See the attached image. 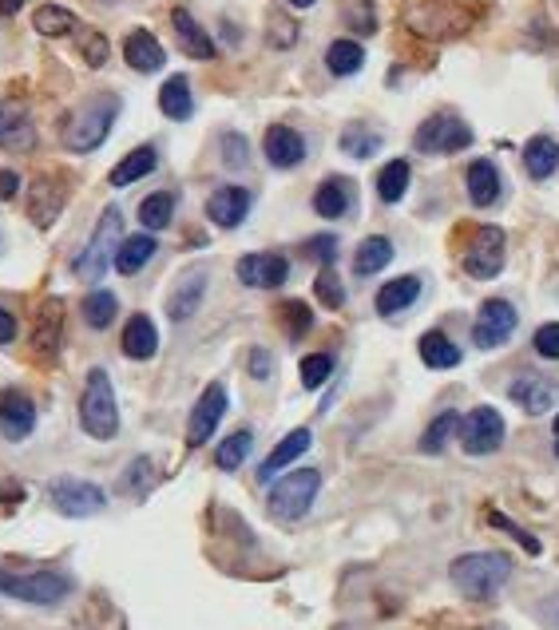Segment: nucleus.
<instances>
[{"label":"nucleus","mask_w":559,"mask_h":630,"mask_svg":"<svg viewBox=\"0 0 559 630\" xmlns=\"http://www.w3.org/2000/svg\"><path fill=\"white\" fill-rule=\"evenodd\" d=\"M508 575H512V559L504 551H468V555L452 559V567H448L452 587L476 603L496 599L500 587L508 583Z\"/></svg>","instance_id":"f257e3e1"},{"label":"nucleus","mask_w":559,"mask_h":630,"mask_svg":"<svg viewBox=\"0 0 559 630\" xmlns=\"http://www.w3.org/2000/svg\"><path fill=\"white\" fill-rule=\"evenodd\" d=\"M322 492V472L318 468H298V472H286L282 480L270 484V496H266V512L282 524H298L314 500Z\"/></svg>","instance_id":"f03ea898"},{"label":"nucleus","mask_w":559,"mask_h":630,"mask_svg":"<svg viewBox=\"0 0 559 630\" xmlns=\"http://www.w3.org/2000/svg\"><path fill=\"white\" fill-rule=\"evenodd\" d=\"M80 428L92 440H112L119 432V405H115V389L108 369H92L84 381V397H80Z\"/></svg>","instance_id":"7ed1b4c3"},{"label":"nucleus","mask_w":559,"mask_h":630,"mask_svg":"<svg viewBox=\"0 0 559 630\" xmlns=\"http://www.w3.org/2000/svg\"><path fill=\"white\" fill-rule=\"evenodd\" d=\"M115 115H119V96H112V92L92 96L88 104L72 115V123H68V131H64V143H68L72 151H80V155H84V151H96V147L112 135Z\"/></svg>","instance_id":"20e7f679"},{"label":"nucleus","mask_w":559,"mask_h":630,"mask_svg":"<svg viewBox=\"0 0 559 630\" xmlns=\"http://www.w3.org/2000/svg\"><path fill=\"white\" fill-rule=\"evenodd\" d=\"M0 595L32 603V607H56L72 595V579L60 575V571H28V575L0 571Z\"/></svg>","instance_id":"39448f33"},{"label":"nucleus","mask_w":559,"mask_h":630,"mask_svg":"<svg viewBox=\"0 0 559 630\" xmlns=\"http://www.w3.org/2000/svg\"><path fill=\"white\" fill-rule=\"evenodd\" d=\"M119 238H123V214H119V207H108L100 214V226H96L92 242L84 246V254L76 258L72 270H76L84 282H100V278L108 274V266H112L115 250H119Z\"/></svg>","instance_id":"423d86ee"},{"label":"nucleus","mask_w":559,"mask_h":630,"mask_svg":"<svg viewBox=\"0 0 559 630\" xmlns=\"http://www.w3.org/2000/svg\"><path fill=\"white\" fill-rule=\"evenodd\" d=\"M472 16H476V12L460 8V4H448V0H413L409 12H405V20L413 24V32L437 36V40L460 36V32L472 24Z\"/></svg>","instance_id":"0eeeda50"},{"label":"nucleus","mask_w":559,"mask_h":630,"mask_svg":"<svg viewBox=\"0 0 559 630\" xmlns=\"http://www.w3.org/2000/svg\"><path fill=\"white\" fill-rule=\"evenodd\" d=\"M48 496H52V508H56L60 516H68V520H88V516H100V512L108 508L104 488L92 484V480H80V476H60V480H52Z\"/></svg>","instance_id":"6e6552de"},{"label":"nucleus","mask_w":559,"mask_h":630,"mask_svg":"<svg viewBox=\"0 0 559 630\" xmlns=\"http://www.w3.org/2000/svg\"><path fill=\"white\" fill-rule=\"evenodd\" d=\"M60 341H64V302H60V298H48V302H40L36 321H32L28 357H32L40 369H52L56 357H60Z\"/></svg>","instance_id":"1a4fd4ad"},{"label":"nucleus","mask_w":559,"mask_h":630,"mask_svg":"<svg viewBox=\"0 0 559 630\" xmlns=\"http://www.w3.org/2000/svg\"><path fill=\"white\" fill-rule=\"evenodd\" d=\"M413 143H417V151H425V155H452V151H464V147L472 143V127H468L460 115H452V111H437V115H429V119L417 127Z\"/></svg>","instance_id":"9d476101"},{"label":"nucleus","mask_w":559,"mask_h":630,"mask_svg":"<svg viewBox=\"0 0 559 630\" xmlns=\"http://www.w3.org/2000/svg\"><path fill=\"white\" fill-rule=\"evenodd\" d=\"M460 444L468 456H488L504 444V417L492 405H476L468 417H460Z\"/></svg>","instance_id":"9b49d317"},{"label":"nucleus","mask_w":559,"mask_h":630,"mask_svg":"<svg viewBox=\"0 0 559 630\" xmlns=\"http://www.w3.org/2000/svg\"><path fill=\"white\" fill-rule=\"evenodd\" d=\"M516 306L512 302H504V298H488L484 306H480V314L472 321V341H476V349H500L512 333H516Z\"/></svg>","instance_id":"f8f14e48"},{"label":"nucleus","mask_w":559,"mask_h":630,"mask_svg":"<svg viewBox=\"0 0 559 630\" xmlns=\"http://www.w3.org/2000/svg\"><path fill=\"white\" fill-rule=\"evenodd\" d=\"M464 270L480 282L496 278L504 270V230L500 226H480L464 250Z\"/></svg>","instance_id":"ddd939ff"},{"label":"nucleus","mask_w":559,"mask_h":630,"mask_svg":"<svg viewBox=\"0 0 559 630\" xmlns=\"http://www.w3.org/2000/svg\"><path fill=\"white\" fill-rule=\"evenodd\" d=\"M223 417H226V385L215 381V385L203 389V397H199L195 409H191V420H187V448H203V444L215 436V428H219Z\"/></svg>","instance_id":"4468645a"},{"label":"nucleus","mask_w":559,"mask_h":630,"mask_svg":"<svg viewBox=\"0 0 559 630\" xmlns=\"http://www.w3.org/2000/svg\"><path fill=\"white\" fill-rule=\"evenodd\" d=\"M234 274H238V282L250 286V290H278V286L290 278V262H286L282 254L262 250V254H246V258H238Z\"/></svg>","instance_id":"2eb2a0df"},{"label":"nucleus","mask_w":559,"mask_h":630,"mask_svg":"<svg viewBox=\"0 0 559 630\" xmlns=\"http://www.w3.org/2000/svg\"><path fill=\"white\" fill-rule=\"evenodd\" d=\"M64 203H68V187H64V179H56V175H40V179L28 187V218H32L40 230L60 218Z\"/></svg>","instance_id":"dca6fc26"},{"label":"nucleus","mask_w":559,"mask_h":630,"mask_svg":"<svg viewBox=\"0 0 559 630\" xmlns=\"http://www.w3.org/2000/svg\"><path fill=\"white\" fill-rule=\"evenodd\" d=\"M36 428V405L32 397H24L20 389H4L0 393V436L4 440H28Z\"/></svg>","instance_id":"f3484780"},{"label":"nucleus","mask_w":559,"mask_h":630,"mask_svg":"<svg viewBox=\"0 0 559 630\" xmlns=\"http://www.w3.org/2000/svg\"><path fill=\"white\" fill-rule=\"evenodd\" d=\"M203 294H207V270H203V266H191V270L175 282V290H171V298H167V314H171V321H175V325L191 321V317L199 314Z\"/></svg>","instance_id":"a211bd4d"},{"label":"nucleus","mask_w":559,"mask_h":630,"mask_svg":"<svg viewBox=\"0 0 559 630\" xmlns=\"http://www.w3.org/2000/svg\"><path fill=\"white\" fill-rule=\"evenodd\" d=\"M262 151H266V159H270L274 167L290 171V167H298V163L306 159V139H302L294 127L274 123V127L266 131V139H262Z\"/></svg>","instance_id":"6ab92c4d"},{"label":"nucleus","mask_w":559,"mask_h":630,"mask_svg":"<svg viewBox=\"0 0 559 630\" xmlns=\"http://www.w3.org/2000/svg\"><path fill=\"white\" fill-rule=\"evenodd\" d=\"M119 345H123V353L131 361H151L159 353V329H155V321L147 314H131L127 325H123V333H119Z\"/></svg>","instance_id":"aec40b11"},{"label":"nucleus","mask_w":559,"mask_h":630,"mask_svg":"<svg viewBox=\"0 0 559 630\" xmlns=\"http://www.w3.org/2000/svg\"><path fill=\"white\" fill-rule=\"evenodd\" d=\"M250 191L246 187H219L211 199H207V214H211V222L215 226H223V230H234L246 214H250Z\"/></svg>","instance_id":"412c9836"},{"label":"nucleus","mask_w":559,"mask_h":630,"mask_svg":"<svg viewBox=\"0 0 559 630\" xmlns=\"http://www.w3.org/2000/svg\"><path fill=\"white\" fill-rule=\"evenodd\" d=\"M171 24H175V36H179V44H183V52H187L191 60H215V40H211V32H207L187 8H175V12H171Z\"/></svg>","instance_id":"4be33fe9"},{"label":"nucleus","mask_w":559,"mask_h":630,"mask_svg":"<svg viewBox=\"0 0 559 630\" xmlns=\"http://www.w3.org/2000/svg\"><path fill=\"white\" fill-rule=\"evenodd\" d=\"M314 444V436H310V428H294L290 436H282L278 444H274V452L262 460V468H258V480H274L282 468H290L298 456H306V448Z\"/></svg>","instance_id":"5701e85b"},{"label":"nucleus","mask_w":559,"mask_h":630,"mask_svg":"<svg viewBox=\"0 0 559 630\" xmlns=\"http://www.w3.org/2000/svg\"><path fill=\"white\" fill-rule=\"evenodd\" d=\"M123 60H127L135 72H159V68L167 64V52H163V44H159L151 32L135 28V32L123 40Z\"/></svg>","instance_id":"b1692460"},{"label":"nucleus","mask_w":559,"mask_h":630,"mask_svg":"<svg viewBox=\"0 0 559 630\" xmlns=\"http://www.w3.org/2000/svg\"><path fill=\"white\" fill-rule=\"evenodd\" d=\"M508 397L528 413V417H540V413H548L552 405H556V389L544 381V377H516L512 381V389H508Z\"/></svg>","instance_id":"393cba45"},{"label":"nucleus","mask_w":559,"mask_h":630,"mask_svg":"<svg viewBox=\"0 0 559 630\" xmlns=\"http://www.w3.org/2000/svg\"><path fill=\"white\" fill-rule=\"evenodd\" d=\"M421 298V278L417 274H405V278H393L377 290V314L381 317H397L405 314L413 302Z\"/></svg>","instance_id":"a878e982"},{"label":"nucleus","mask_w":559,"mask_h":630,"mask_svg":"<svg viewBox=\"0 0 559 630\" xmlns=\"http://www.w3.org/2000/svg\"><path fill=\"white\" fill-rule=\"evenodd\" d=\"M464 183H468V199H472V207H492L496 199H500V171H496V163L492 159H476L472 167H468V175H464Z\"/></svg>","instance_id":"bb28decb"},{"label":"nucleus","mask_w":559,"mask_h":630,"mask_svg":"<svg viewBox=\"0 0 559 630\" xmlns=\"http://www.w3.org/2000/svg\"><path fill=\"white\" fill-rule=\"evenodd\" d=\"M32 143H36V131H32L28 115L16 104L0 100V147H8V151H28Z\"/></svg>","instance_id":"cd10ccee"},{"label":"nucleus","mask_w":559,"mask_h":630,"mask_svg":"<svg viewBox=\"0 0 559 630\" xmlns=\"http://www.w3.org/2000/svg\"><path fill=\"white\" fill-rule=\"evenodd\" d=\"M159 250V242L151 238V234H131V238H123L119 242V250H115V258H112V266L119 270V274H139L147 262H151V254Z\"/></svg>","instance_id":"c85d7f7f"},{"label":"nucleus","mask_w":559,"mask_h":630,"mask_svg":"<svg viewBox=\"0 0 559 630\" xmlns=\"http://www.w3.org/2000/svg\"><path fill=\"white\" fill-rule=\"evenodd\" d=\"M159 167V155H155V147H135V151H127L119 163L112 167V187H131V183H139L143 175H151Z\"/></svg>","instance_id":"c756f323"},{"label":"nucleus","mask_w":559,"mask_h":630,"mask_svg":"<svg viewBox=\"0 0 559 630\" xmlns=\"http://www.w3.org/2000/svg\"><path fill=\"white\" fill-rule=\"evenodd\" d=\"M524 167H528L532 179H548V175H556V167H559L556 139H552V135H536V139L524 147Z\"/></svg>","instance_id":"7c9ffc66"},{"label":"nucleus","mask_w":559,"mask_h":630,"mask_svg":"<svg viewBox=\"0 0 559 630\" xmlns=\"http://www.w3.org/2000/svg\"><path fill=\"white\" fill-rule=\"evenodd\" d=\"M389 262H393V242H389L385 234H373V238H365V242L357 246V254H353V270H357L361 278H369V274L385 270Z\"/></svg>","instance_id":"2f4dec72"},{"label":"nucleus","mask_w":559,"mask_h":630,"mask_svg":"<svg viewBox=\"0 0 559 630\" xmlns=\"http://www.w3.org/2000/svg\"><path fill=\"white\" fill-rule=\"evenodd\" d=\"M159 111H163L167 119H191L195 100H191V84H187V76H171V80L159 88Z\"/></svg>","instance_id":"473e14b6"},{"label":"nucleus","mask_w":559,"mask_h":630,"mask_svg":"<svg viewBox=\"0 0 559 630\" xmlns=\"http://www.w3.org/2000/svg\"><path fill=\"white\" fill-rule=\"evenodd\" d=\"M353 207V187L345 179H326L318 191H314V210L322 218H341L345 210Z\"/></svg>","instance_id":"72a5a7b5"},{"label":"nucleus","mask_w":559,"mask_h":630,"mask_svg":"<svg viewBox=\"0 0 559 630\" xmlns=\"http://www.w3.org/2000/svg\"><path fill=\"white\" fill-rule=\"evenodd\" d=\"M417 349H421V361H425L429 369H456V365H460V349L448 341L441 329H429Z\"/></svg>","instance_id":"f704fd0d"},{"label":"nucleus","mask_w":559,"mask_h":630,"mask_svg":"<svg viewBox=\"0 0 559 630\" xmlns=\"http://www.w3.org/2000/svg\"><path fill=\"white\" fill-rule=\"evenodd\" d=\"M32 28H36L40 36H68V32L76 28V12L64 8V4H40V8L32 12Z\"/></svg>","instance_id":"c9c22d12"},{"label":"nucleus","mask_w":559,"mask_h":630,"mask_svg":"<svg viewBox=\"0 0 559 630\" xmlns=\"http://www.w3.org/2000/svg\"><path fill=\"white\" fill-rule=\"evenodd\" d=\"M409 163L405 159H393V163H385L381 167V175H377V195H381V203H401L405 199V191H409Z\"/></svg>","instance_id":"e433bc0d"},{"label":"nucleus","mask_w":559,"mask_h":630,"mask_svg":"<svg viewBox=\"0 0 559 630\" xmlns=\"http://www.w3.org/2000/svg\"><path fill=\"white\" fill-rule=\"evenodd\" d=\"M361 64H365V48L357 40H334L326 48V68L334 76H353V72H361Z\"/></svg>","instance_id":"4c0bfd02"},{"label":"nucleus","mask_w":559,"mask_h":630,"mask_svg":"<svg viewBox=\"0 0 559 630\" xmlns=\"http://www.w3.org/2000/svg\"><path fill=\"white\" fill-rule=\"evenodd\" d=\"M171 218H175V195L171 191H155V195H147L143 203H139V222H143V230H163V226H171Z\"/></svg>","instance_id":"58836bf2"},{"label":"nucleus","mask_w":559,"mask_h":630,"mask_svg":"<svg viewBox=\"0 0 559 630\" xmlns=\"http://www.w3.org/2000/svg\"><path fill=\"white\" fill-rule=\"evenodd\" d=\"M250 448H254V432H250V428H238L234 436H226L223 444L215 448V464H219L223 472H234V468L250 456Z\"/></svg>","instance_id":"ea45409f"},{"label":"nucleus","mask_w":559,"mask_h":630,"mask_svg":"<svg viewBox=\"0 0 559 630\" xmlns=\"http://www.w3.org/2000/svg\"><path fill=\"white\" fill-rule=\"evenodd\" d=\"M377 147H381V135L373 127H365V123H349L341 131V151L353 155V159H369Z\"/></svg>","instance_id":"a19ab883"},{"label":"nucleus","mask_w":559,"mask_h":630,"mask_svg":"<svg viewBox=\"0 0 559 630\" xmlns=\"http://www.w3.org/2000/svg\"><path fill=\"white\" fill-rule=\"evenodd\" d=\"M456 428H460V417H456V413H441V417L425 428V436H421V452H429V456L445 452L448 436H452Z\"/></svg>","instance_id":"79ce46f5"},{"label":"nucleus","mask_w":559,"mask_h":630,"mask_svg":"<svg viewBox=\"0 0 559 630\" xmlns=\"http://www.w3.org/2000/svg\"><path fill=\"white\" fill-rule=\"evenodd\" d=\"M115 310H119V302H115V294H108V290H96L84 302V317H88L92 329H108L115 321Z\"/></svg>","instance_id":"37998d69"},{"label":"nucleus","mask_w":559,"mask_h":630,"mask_svg":"<svg viewBox=\"0 0 559 630\" xmlns=\"http://www.w3.org/2000/svg\"><path fill=\"white\" fill-rule=\"evenodd\" d=\"M278 317H282V325H286V333H290L294 341H298V337H306V333H310V325H314V314H310V306H306V302H282Z\"/></svg>","instance_id":"c03bdc74"},{"label":"nucleus","mask_w":559,"mask_h":630,"mask_svg":"<svg viewBox=\"0 0 559 630\" xmlns=\"http://www.w3.org/2000/svg\"><path fill=\"white\" fill-rule=\"evenodd\" d=\"M330 373H334V357L330 353H310L302 361V385L306 389H322L330 381Z\"/></svg>","instance_id":"a18cd8bd"},{"label":"nucleus","mask_w":559,"mask_h":630,"mask_svg":"<svg viewBox=\"0 0 559 630\" xmlns=\"http://www.w3.org/2000/svg\"><path fill=\"white\" fill-rule=\"evenodd\" d=\"M314 294H318L330 310H341V306H345V286H341V278H337L330 266H322V274H318V282H314Z\"/></svg>","instance_id":"49530a36"},{"label":"nucleus","mask_w":559,"mask_h":630,"mask_svg":"<svg viewBox=\"0 0 559 630\" xmlns=\"http://www.w3.org/2000/svg\"><path fill=\"white\" fill-rule=\"evenodd\" d=\"M151 480H155V472H151V460H147V456H139V460L123 472V484H127L135 496H143V492L151 488Z\"/></svg>","instance_id":"de8ad7c7"},{"label":"nucleus","mask_w":559,"mask_h":630,"mask_svg":"<svg viewBox=\"0 0 559 630\" xmlns=\"http://www.w3.org/2000/svg\"><path fill=\"white\" fill-rule=\"evenodd\" d=\"M536 353L548 361H559V321H548L536 329Z\"/></svg>","instance_id":"09e8293b"},{"label":"nucleus","mask_w":559,"mask_h":630,"mask_svg":"<svg viewBox=\"0 0 559 630\" xmlns=\"http://www.w3.org/2000/svg\"><path fill=\"white\" fill-rule=\"evenodd\" d=\"M223 159H226V167H246V159H250V147H246V139H242V135L226 131V135H223Z\"/></svg>","instance_id":"8fccbe9b"},{"label":"nucleus","mask_w":559,"mask_h":630,"mask_svg":"<svg viewBox=\"0 0 559 630\" xmlns=\"http://www.w3.org/2000/svg\"><path fill=\"white\" fill-rule=\"evenodd\" d=\"M306 254H310V258H318L322 266H330V262H334V254H337V238L334 234H318V238H310V242H306Z\"/></svg>","instance_id":"3c124183"},{"label":"nucleus","mask_w":559,"mask_h":630,"mask_svg":"<svg viewBox=\"0 0 559 630\" xmlns=\"http://www.w3.org/2000/svg\"><path fill=\"white\" fill-rule=\"evenodd\" d=\"M488 520H492V524H496V527H504V531H508V535H516V539H520V543H524V551H528V555H540V539H536V535H528V531H524V527H516V524H512V520H504V516H500V512H492V516H488Z\"/></svg>","instance_id":"603ef678"},{"label":"nucleus","mask_w":559,"mask_h":630,"mask_svg":"<svg viewBox=\"0 0 559 630\" xmlns=\"http://www.w3.org/2000/svg\"><path fill=\"white\" fill-rule=\"evenodd\" d=\"M84 60H88L92 68H104V60H108V40H104L100 32H88V40H84Z\"/></svg>","instance_id":"864d4df0"},{"label":"nucleus","mask_w":559,"mask_h":630,"mask_svg":"<svg viewBox=\"0 0 559 630\" xmlns=\"http://www.w3.org/2000/svg\"><path fill=\"white\" fill-rule=\"evenodd\" d=\"M250 373L254 377H270V353L266 349H250Z\"/></svg>","instance_id":"5fc2aeb1"},{"label":"nucleus","mask_w":559,"mask_h":630,"mask_svg":"<svg viewBox=\"0 0 559 630\" xmlns=\"http://www.w3.org/2000/svg\"><path fill=\"white\" fill-rule=\"evenodd\" d=\"M12 341H16V317L0 310V345H12Z\"/></svg>","instance_id":"6e6d98bb"},{"label":"nucleus","mask_w":559,"mask_h":630,"mask_svg":"<svg viewBox=\"0 0 559 630\" xmlns=\"http://www.w3.org/2000/svg\"><path fill=\"white\" fill-rule=\"evenodd\" d=\"M20 191V175L16 171H0V199H12Z\"/></svg>","instance_id":"4d7b16f0"},{"label":"nucleus","mask_w":559,"mask_h":630,"mask_svg":"<svg viewBox=\"0 0 559 630\" xmlns=\"http://www.w3.org/2000/svg\"><path fill=\"white\" fill-rule=\"evenodd\" d=\"M24 8V0H0V16H16Z\"/></svg>","instance_id":"13d9d810"},{"label":"nucleus","mask_w":559,"mask_h":630,"mask_svg":"<svg viewBox=\"0 0 559 630\" xmlns=\"http://www.w3.org/2000/svg\"><path fill=\"white\" fill-rule=\"evenodd\" d=\"M286 4H294V8H310L314 0H286Z\"/></svg>","instance_id":"bf43d9fd"},{"label":"nucleus","mask_w":559,"mask_h":630,"mask_svg":"<svg viewBox=\"0 0 559 630\" xmlns=\"http://www.w3.org/2000/svg\"><path fill=\"white\" fill-rule=\"evenodd\" d=\"M552 432H556V456H559V417H556V428H552Z\"/></svg>","instance_id":"052dcab7"}]
</instances>
